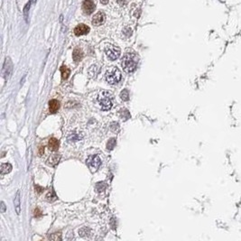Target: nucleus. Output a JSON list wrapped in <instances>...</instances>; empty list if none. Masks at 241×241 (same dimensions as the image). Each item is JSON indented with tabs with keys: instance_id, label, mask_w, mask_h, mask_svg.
Masks as SVG:
<instances>
[{
	"instance_id": "obj_27",
	"label": "nucleus",
	"mask_w": 241,
	"mask_h": 241,
	"mask_svg": "<svg viewBox=\"0 0 241 241\" xmlns=\"http://www.w3.org/2000/svg\"><path fill=\"white\" fill-rule=\"evenodd\" d=\"M35 217H40V216H41V211L39 210V209H36V210H35Z\"/></svg>"
},
{
	"instance_id": "obj_5",
	"label": "nucleus",
	"mask_w": 241,
	"mask_h": 241,
	"mask_svg": "<svg viewBox=\"0 0 241 241\" xmlns=\"http://www.w3.org/2000/svg\"><path fill=\"white\" fill-rule=\"evenodd\" d=\"M87 164L89 166V168L91 169V171H97L98 167L101 164V160L99 159V157L98 156H90L87 159Z\"/></svg>"
},
{
	"instance_id": "obj_6",
	"label": "nucleus",
	"mask_w": 241,
	"mask_h": 241,
	"mask_svg": "<svg viewBox=\"0 0 241 241\" xmlns=\"http://www.w3.org/2000/svg\"><path fill=\"white\" fill-rule=\"evenodd\" d=\"M13 71V63L11 61V59L9 57H6L5 63H4V67H3V75L5 77V79H8L9 76L11 75V73Z\"/></svg>"
},
{
	"instance_id": "obj_26",
	"label": "nucleus",
	"mask_w": 241,
	"mask_h": 241,
	"mask_svg": "<svg viewBox=\"0 0 241 241\" xmlns=\"http://www.w3.org/2000/svg\"><path fill=\"white\" fill-rule=\"evenodd\" d=\"M127 0H118V4L120 5L121 6H125V5L127 4Z\"/></svg>"
},
{
	"instance_id": "obj_17",
	"label": "nucleus",
	"mask_w": 241,
	"mask_h": 241,
	"mask_svg": "<svg viewBox=\"0 0 241 241\" xmlns=\"http://www.w3.org/2000/svg\"><path fill=\"white\" fill-rule=\"evenodd\" d=\"M60 73H61V78L62 80H67L70 76V73H71V71L68 67L66 66H61L60 67Z\"/></svg>"
},
{
	"instance_id": "obj_19",
	"label": "nucleus",
	"mask_w": 241,
	"mask_h": 241,
	"mask_svg": "<svg viewBox=\"0 0 241 241\" xmlns=\"http://www.w3.org/2000/svg\"><path fill=\"white\" fill-rule=\"evenodd\" d=\"M46 199H47V201L50 202H54L56 199H57V197H56V195H55V193L52 190V191H50L48 193V194L46 195Z\"/></svg>"
},
{
	"instance_id": "obj_7",
	"label": "nucleus",
	"mask_w": 241,
	"mask_h": 241,
	"mask_svg": "<svg viewBox=\"0 0 241 241\" xmlns=\"http://www.w3.org/2000/svg\"><path fill=\"white\" fill-rule=\"evenodd\" d=\"M82 8H83V11H84L85 14L90 15V14L94 12L96 6H95L94 2L92 0H85L83 4H82Z\"/></svg>"
},
{
	"instance_id": "obj_8",
	"label": "nucleus",
	"mask_w": 241,
	"mask_h": 241,
	"mask_svg": "<svg viewBox=\"0 0 241 241\" xmlns=\"http://www.w3.org/2000/svg\"><path fill=\"white\" fill-rule=\"evenodd\" d=\"M106 20V15L103 12H98L92 18V24L95 26H98L104 24Z\"/></svg>"
},
{
	"instance_id": "obj_24",
	"label": "nucleus",
	"mask_w": 241,
	"mask_h": 241,
	"mask_svg": "<svg viewBox=\"0 0 241 241\" xmlns=\"http://www.w3.org/2000/svg\"><path fill=\"white\" fill-rule=\"evenodd\" d=\"M124 34H125L127 36H130V35H132V30H131V28L127 27V28L124 30Z\"/></svg>"
},
{
	"instance_id": "obj_20",
	"label": "nucleus",
	"mask_w": 241,
	"mask_h": 241,
	"mask_svg": "<svg viewBox=\"0 0 241 241\" xmlns=\"http://www.w3.org/2000/svg\"><path fill=\"white\" fill-rule=\"evenodd\" d=\"M121 99H123L124 101H127L129 99V92L127 89H123L120 93Z\"/></svg>"
},
{
	"instance_id": "obj_15",
	"label": "nucleus",
	"mask_w": 241,
	"mask_h": 241,
	"mask_svg": "<svg viewBox=\"0 0 241 241\" xmlns=\"http://www.w3.org/2000/svg\"><path fill=\"white\" fill-rule=\"evenodd\" d=\"M12 170V165L8 163L6 164H1V174L4 175V174H6V173H9Z\"/></svg>"
},
{
	"instance_id": "obj_23",
	"label": "nucleus",
	"mask_w": 241,
	"mask_h": 241,
	"mask_svg": "<svg viewBox=\"0 0 241 241\" xmlns=\"http://www.w3.org/2000/svg\"><path fill=\"white\" fill-rule=\"evenodd\" d=\"M118 123H117V122H113V123H111V126H110V128L113 130V131H116V130H118Z\"/></svg>"
},
{
	"instance_id": "obj_1",
	"label": "nucleus",
	"mask_w": 241,
	"mask_h": 241,
	"mask_svg": "<svg viewBox=\"0 0 241 241\" xmlns=\"http://www.w3.org/2000/svg\"><path fill=\"white\" fill-rule=\"evenodd\" d=\"M139 57L135 52H127L124 55L122 60V67L127 73H134L137 67Z\"/></svg>"
},
{
	"instance_id": "obj_22",
	"label": "nucleus",
	"mask_w": 241,
	"mask_h": 241,
	"mask_svg": "<svg viewBox=\"0 0 241 241\" xmlns=\"http://www.w3.org/2000/svg\"><path fill=\"white\" fill-rule=\"evenodd\" d=\"M33 3H32V1L30 0L26 5H25V6H24V17H25V19L27 20V15H28V12H29V10H30V6H31V5H32Z\"/></svg>"
},
{
	"instance_id": "obj_13",
	"label": "nucleus",
	"mask_w": 241,
	"mask_h": 241,
	"mask_svg": "<svg viewBox=\"0 0 241 241\" xmlns=\"http://www.w3.org/2000/svg\"><path fill=\"white\" fill-rule=\"evenodd\" d=\"M59 160H60V156L59 155H56V154L52 155L48 158V160H47V164L50 165V166H55L59 163Z\"/></svg>"
},
{
	"instance_id": "obj_14",
	"label": "nucleus",
	"mask_w": 241,
	"mask_h": 241,
	"mask_svg": "<svg viewBox=\"0 0 241 241\" xmlns=\"http://www.w3.org/2000/svg\"><path fill=\"white\" fill-rule=\"evenodd\" d=\"M14 204H15V209L17 214H20L21 212V203H20V192L18 191L16 193L15 201H14Z\"/></svg>"
},
{
	"instance_id": "obj_16",
	"label": "nucleus",
	"mask_w": 241,
	"mask_h": 241,
	"mask_svg": "<svg viewBox=\"0 0 241 241\" xmlns=\"http://www.w3.org/2000/svg\"><path fill=\"white\" fill-rule=\"evenodd\" d=\"M81 138H82V135L76 132L72 133V134L68 136V140H69L70 142H76V141L81 140Z\"/></svg>"
},
{
	"instance_id": "obj_11",
	"label": "nucleus",
	"mask_w": 241,
	"mask_h": 241,
	"mask_svg": "<svg viewBox=\"0 0 241 241\" xmlns=\"http://www.w3.org/2000/svg\"><path fill=\"white\" fill-rule=\"evenodd\" d=\"M49 148H50V150H52V151H56V150H58L59 149V145H60V142H59V140L58 139H56V138H50V140H49Z\"/></svg>"
},
{
	"instance_id": "obj_28",
	"label": "nucleus",
	"mask_w": 241,
	"mask_h": 241,
	"mask_svg": "<svg viewBox=\"0 0 241 241\" xmlns=\"http://www.w3.org/2000/svg\"><path fill=\"white\" fill-rule=\"evenodd\" d=\"M44 152V147L41 146V147H40V156H42Z\"/></svg>"
},
{
	"instance_id": "obj_4",
	"label": "nucleus",
	"mask_w": 241,
	"mask_h": 241,
	"mask_svg": "<svg viewBox=\"0 0 241 241\" xmlns=\"http://www.w3.org/2000/svg\"><path fill=\"white\" fill-rule=\"evenodd\" d=\"M105 52L107 56L109 57V60H117L120 56V49L118 46L112 45V44H108L105 47Z\"/></svg>"
},
{
	"instance_id": "obj_18",
	"label": "nucleus",
	"mask_w": 241,
	"mask_h": 241,
	"mask_svg": "<svg viewBox=\"0 0 241 241\" xmlns=\"http://www.w3.org/2000/svg\"><path fill=\"white\" fill-rule=\"evenodd\" d=\"M116 145H117L116 139L115 138H111V139H109L108 144H107V149L109 150V151H111V150L114 149V147L116 146Z\"/></svg>"
},
{
	"instance_id": "obj_3",
	"label": "nucleus",
	"mask_w": 241,
	"mask_h": 241,
	"mask_svg": "<svg viewBox=\"0 0 241 241\" xmlns=\"http://www.w3.org/2000/svg\"><path fill=\"white\" fill-rule=\"evenodd\" d=\"M98 102L103 110H109L112 108V97L108 91H102L98 95Z\"/></svg>"
},
{
	"instance_id": "obj_25",
	"label": "nucleus",
	"mask_w": 241,
	"mask_h": 241,
	"mask_svg": "<svg viewBox=\"0 0 241 241\" xmlns=\"http://www.w3.org/2000/svg\"><path fill=\"white\" fill-rule=\"evenodd\" d=\"M1 212L2 213L6 212V205H5V203L3 202H1Z\"/></svg>"
},
{
	"instance_id": "obj_21",
	"label": "nucleus",
	"mask_w": 241,
	"mask_h": 241,
	"mask_svg": "<svg viewBox=\"0 0 241 241\" xmlns=\"http://www.w3.org/2000/svg\"><path fill=\"white\" fill-rule=\"evenodd\" d=\"M106 187H107V185H106V183L105 182H98L96 184V190L98 192V193H100V192H103L105 189H106Z\"/></svg>"
},
{
	"instance_id": "obj_29",
	"label": "nucleus",
	"mask_w": 241,
	"mask_h": 241,
	"mask_svg": "<svg viewBox=\"0 0 241 241\" xmlns=\"http://www.w3.org/2000/svg\"><path fill=\"white\" fill-rule=\"evenodd\" d=\"M100 2H101L102 4L106 5V4H108V3H109V0H100Z\"/></svg>"
},
{
	"instance_id": "obj_9",
	"label": "nucleus",
	"mask_w": 241,
	"mask_h": 241,
	"mask_svg": "<svg viewBox=\"0 0 241 241\" xmlns=\"http://www.w3.org/2000/svg\"><path fill=\"white\" fill-rule=\"evenodd\" d=\"M89 32V27L87 26L86 24H79V25L76 26L75 29H74V34H75V35H77V36H81V35H87Z\"/></svg>"
},
{
	"instance_id": "obj_12",
	"label": "nucleus",
	"mask_w": 241,
	"mask_h": 241,
	"mask_svg": "<svg viewBox=\"0 0 241 241\" xmlns=\"http://www.w3.org/2000/svg\"><path fill=\"white\" fill-rule=\"evenodd\" d=\"M83 57V52L79 48H76L73 52V60L75 62H78V61H81V59Z\"/></svg>"
},
{
	"instance_id": "obj_2",
	"label": "nucleus",
	"mask_w": 241,
	"mask_h": 241,
	"mask_svg": "<svg viewBox=\"0 0 241 241\" xmlns=\"http://www.w3.org/2000/svg\"><path fill=\"white\" fill-rule=\"evenodd\" d=\"M121 72L117 67H111L106 72V80L109 84H116L121 80Z\"/></svg>"
},
{
	"instance_id": "obj_10",
	"label": "nucleus",
	"mask_w": 241,
	"mask_h": 241,
	"mask_svg": "<svg viewBox=\"0 0 241 241\" xmlns=\"http://www.w3.org/2000/svg\"><path fill=\"white\" fill-rule=\"evenodd\" d=\"M60 109V102L56 99H52L49 102V109L51 113H55Z\"/></svg>"
}]
</instances>
